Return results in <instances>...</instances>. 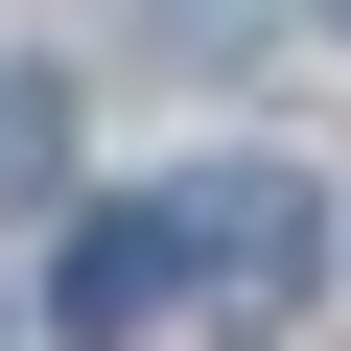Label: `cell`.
Wrapping results in <instances>:
<instances>
[{"mask_svg": "<svg viewBox=\"0 0 351 351\" xmlns=\"http://www.w3.org/2000/svg\"><path fill=\"white\" fill-rule=\"evenodd\" d=\"M47 304H71V351H141V328H164V234H141V211H94Z\"/></svg>", "mask_w": 351, "mask_h": 351, "instance_id": "obj_2", "label": "cell"}, {"mask_svg": "<svg viewBox=\"0 0 351 351\" xmlns=\"http://www.w3.org/2000/svg\"><path fill=\"white\" fill-rule=\"evenodd\" d=\"M141 234H164V304H234V328H281V304H304V258H328L281 164H188Z\"/></svg>", "mask_w": 351, "mask_h": 351, "instance_id": "obj_1", "label": "cell"}, {"mask_svg": "<svg viewBox=\"0 0 351 351\" xmlns=\"http://www.w3.org/2000/svg\"><path fill=\"white\" fill-rule=\"evenodd\" d=\"M47 164H71V94H47V71H0V211H24Z\"/></svg>", "mask_w": 351, "mask_h": 351, "instance_id": "obj_3", "label": "cell"}]
</instances>
